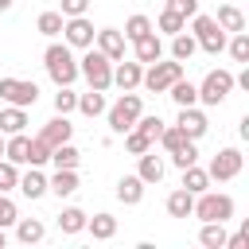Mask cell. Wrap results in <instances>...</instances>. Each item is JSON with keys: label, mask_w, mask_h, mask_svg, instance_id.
<instances>
[{"label": "cell", "mask_w": 249, "mask_h": 249, "mask_svg": "<svg viewBox=\"0 0 249 249\" xmlns=\"http://www.w3.org/2000/svg\"><path fill=\"white\" fill-rule=\"evenodd\" d=\"M43 66H47L54 86H74V78H78V58H74V51L66 43H51L43 51Z\"/></svg>", "instance_id": "obj_1"}, {"label": "cell", "mask_w": 249, "mask_h": 249, "mask_svg": "<svg viewBox=\"0 0 249 249\" xmlns=\"http://www.w3.org/2000/svg\"><path fill=\"white\" fill-rule=\"evenodd\" d=\"M144 113V101H140V93L136 89H124L109 109H105V117H109V128L117 132V136H124L132 124H136V117Z\"/></svg>", "instance_id": "obj_2"}, {"label": "cell", "mask_w": 249, "mask_h": 249, "mask_svg": "<svg viewBox=\"0 0 249 249\" xmlns=\"http://www.w3.org/2000/svg\"><path fill=\"white\" fill-rule=\"evenodd\" d=\"M191 218H198V222H230L233 218V198L230 195H218V191H202V195H195V210H191Z\"/></svg>", "instance_id": "obj_3"}, {"label": "cell", "mask_w": 249, "mask_h": 249, "mask_svg": "<svg viewBox=\"0 0 249 249\" xmlns=\"http://www.w3.org/2000/svg\"><path fill=\"white\" fill-rule=\"evenodd\" d=\"M78 74H82L93 89H109V86H113V62H109L101 51H93V47H86V54L78 58Z\"/></svg>", "instance_id": "obj_4"}, {"label": "cell", "mask_w": 249, "mask_h": 249, "mask_svg": "<svg viewBox=\"0 0 249 249\" xmlns=\"http://www.w3.org/2000/svg\"><path fill=\"white\" fill-rule=\"evenodd\" d=\"M191 27H195V43H198L206 54H214V58H218V54L226 51V31L214 23V16L195 12V16H191Z\"/></svg>", "instance_id": "obj_5"}, {"label": "cell", "mask_w": 249, "mask_h": 249, "mask_svg": "<svg viewBox=\"0 0 249 249\" xmlns=\"http://www.w3.org/2000/svg\"><path fill=\"white\" fill-rule=\"evenodd\" d=\"M175 78H183V62H163V58H156V62H148L144 66V74H140V86L144 89H152V93H167V86L175 82Z\"/></svg>", "instance_id": "obj_6"}, {"label": "cell", "mask_w": 249, "mask_h": 249, "mask_svg": "<svg viewBox=\"0 0 249 249\" xmlns=\"http://www.w3.org/2000/svg\"><path fill=\"white\" fill-rule=\"evenodd\" d=\"M230 89H233V74L230 70H210L198 86V101L202 105H222L230 97Z\"/></svg>", "instance_id": "obj_7"}, {"label": "cell", "mask_w": 249, "mask_h": 249, "mask_svg": "<svg viewBox=\"0 0 249 249\" xmlns=\"http://www.w3.org/2000/svg\"><path fill=\"white\" fill-rule=\"evenodd\" d=\"M241 163H245V156H241L237 148H222V152L210 160L206 175H210V183H230V179L241 175Z\"/></svg>", "instance_id": "obj_8"}, {"label": "cell", "mask_w": 249, "mask_h": 249, "mask_svg": "<svg viewBox=\"0 0 249 249\" xmlns=\"http://www.w3.org/2000/svg\"><path fill=\"white\" fill-rule=\"evenodd\" d=\"M0 101L19 105V109H31L39 101V86L35 82H23V78H0Z\"/></svg>", "instance_id": "obj_9"}, {"label": "cell", "mask_w": 249, "mask_h": 249, "mask_svg": "<svg viewBox=\"0 0 249 249\" xmlns=\"http://www.w3.org/2000/svg\"><path fill=\"white\" fill-rule=\"evenodd\" d=\"M93 23L86 19V16H66L62 19V43L66 47H78V51H86V47H93Z\"/></svg>", "instance_id": "obj_10"}, {"label": "cell", "mask_w": 249, "mask_h": 249, "mask_svg": "<svg viewBox=\"0 0 249 249\" xmlns=\"http://www.w3.org/2000/svg\"><path fill=\"white\" fill-rule=\"evenodd\" d=\"M93 39H97V51H101L109 62H121V58H124V47H128V39H124L117 27H101Z\"/></svg>", "instance_id": "obj_11"}, {"label": "cell", "mask_w": 249, "mask_h": 249, "mask_svg": "<svg viewBox=\"0 0 249 249\" xmlns=\"http://www.w3.org/2000/svg\"><path fill=\"white\" fill-rule=\"evenodd\" d=\"M175 124H179V128H183L191 140H202V136H206V128H210V121H206V113H202L198 105H183Z\"/></svg>", "instance_id": "obj_12"}, {"label": "cell", "mask_w": 249, "mask_h": 249, "mask_svg": "<svg viewBox=\"0 0 249 249\" xmlns=\"http://www.w3.org/2000/svg\"><path fill=\"white\" fill-rule=\"evenodd\" d=\"M140 74H144V66H140L136 58H132V62L121 58V62L113 66V86H117L121 93H124V89H136V86H140Z\"/></svg>", "instance_id": "obj_13"}, {"label": "cell", "mask_w": 249, "mask_h": 249, "mask_svg": "<svg viewBox=\"0 0 249 249\" xmlns=\"http://www.w3.org/2000/svg\"><path fill=\"white\" fill-rule=\"evenodd\" d=\"M47 191L58 198H70L78 191V167H54V175L47 179Z\"/></svg>", "instance_id": "obj_14"}, {"label": "cell", "mask_w": 249, "mask_h": 249, "mask_svg": "<svg viewBox=\"0 0 249 249\" xmlns=\"http://www.w3.org/2000/svg\"><path fill=\"white\" fill-rule=\"evenodd\" d=\"M132 47H136V62H140V66H148V62H156V58H163V43H160V35H156V27H152L148 35H140V39H132Z\"/></svg>", "instance_id": "obj_15"}, {"label": "cell", "mask_w": 249, "mask_h": 249, "mask_svg": "<svg viewBox=\"0 0 249 249\" xmlns=\"http://www.w3.org/2000/svg\"><path fill=\"white\" fill-rule=\"evenodd\" d=\"M70 136H74V124H70V121H66L62 113H58V117H51V121H47V124L39 128V140H47L51 148H54V144H66Z\"/></svg>", "instance_id": "obj_16"}, {"label": "cell", "mask_w": 249, "mask_h": 249, "mask_svg": "<svg viewBox=\"0 0 249 249\" xmlns=\"http://www.w3.org/2000/svg\"><path fill=\"white\" fill-rule=\"evenodd\" d=\"M16 191H19L23 198H31V202H35V198H43V195H47V175H43L39 167H31V171H23V175H19Z\"/></svg>", "instance_id": "obj_17"}, {"label": "cell", "mask_w": 249, "mask_h": 249, "mask_svg": "<svg viewBox=\"0 0 249 249\" xmlns=\"http://www.w3.org/2000/svg\"><path fill=\"white\" fill-rule=\"evenodd\" d=\"M27 152H31V136H27V132H12V136L4 140V160H12L16 167L27 163Z\"/></svg>", "instance_id": "obj_18"}, {"label": "cell", "mask_w": 249, "mask_h": 249, "mask_svg": "<svg viewBox=\"0 0 249 249\" xmlns=\"http://www.w3.org/2000/svg\"><path fill=\"white\" fill-rule=\"evenodd\" d=\"M136 160H140V167H136V175H140V179H144L148 187L163 179V171H167V167H163V160H160V156H156L152 148H148V152H140Z\"/></svg>", "instance_id": "obj_19"}, {"label": "cell", "mask_w": 249, "mask_h": 249, "mask_svg": "<svg viewBox=\"0 0 249 249\" xmlns=\"http://www.w3.org/2000/svg\"><path fill=\"white\" fill-rule=\"evenodd\" d=\"M74 109H78L82 117H101V113L109 109V105H105V89H93V86H89L86 93H78V105H74Z\"/></svg>", "instance_id": "obj_20"}, {"label": "cell", "mask_w": 249, "mask_h": 249, "mask_svg": "<svg viewBox=\"0 0 249 249\" xmlns=\"http://www.w3.org/2000/svg\"><path fill=\"white\" fill-rule=\"evenodd\" d=\"M144 179L140 175H124L121 183H117V198L124 202V206H140V198H144Z\"/></svg>", "instance_id": "obj_21"}, {"label": "cell", "mask_w": 249, "mask_h": 249, "mask_svg": "<svg viewBox=\"0 0 249 249\" xmlns=\"http://www.w3.org/2000/svg\"><path fill=\"white\" fill-rule=\"evenodd\" d=\"M214 23H218L226 35L245 31V16H241V8H233V4H222V8H218V16H214Z\"/></svg>", "instance_id": "obj_22"}, {"label": "cell", "mask_w": 249, "mask_h": 249, "mask_svg": "<svg viewBox=\"0 0 249 249\" xmlns=\"http://www.w3.org/2000/svg\"><path fill=\"white\" fill-rule=\"evenodd\" d=\"M167 97L183 109V105H198V86H191L187 78H175L171 86H167Z\"/></svg>", "instance_id": "obj_23"}, {"label": "cell", "mask_w": 249, "mask_h": 249, "mask_svg": "<svg viewBox=\"0 0 249 249\" xmlns=\"http://www.w3.org/2000/svg\"><path fill=\"white\" fill-rule=\"evenodd\" d=\"M86 230H89L93 241H109L117 233V218L113 214H93V218H86Z\"/></svg>", "instance_id": "obj_24"}, {"label": "cell", "mask_w": 249, "mask_h": 249, "mask_svg": "<svg viewBox=\"0 0 249 249\" xmlns=\"http://www.w3.org/2000/svg\"><path fill=\"white\" fill-rule=\"evenodd\" d=\"M16 237H19L23 245H35V241L47 237V226H43L39 218H16Z\"/></svg>", "instance_id": "obj_25"}, {"label": "cell", "mask_w": 249, "mask_h": 249, "mask_svg": "<svg viewBox=\"0 0 249 249\" xmlns=\"http://www.w3.org/2000/svg\"><path fill=\"white\" fill-rule=\"evenodd\" d=\"M226 222H202V230H198V245H206V249H226Z\"/></svg>", "instance_id": "obj_26"}, {"label": "cell", "mask_w": 249, "mask_h": 249, "mask_svg": "<svg viewBox=\"0 0 249 249\" xmlns=\"http://www.w3.org/2000/svg\"><path fill=\"white\" fill-rule=\"evenodd\" d=\"M27 128V109H19V105H8V109H0V132L4 136H12V132H23Z\"/></svg>", "instance_id": "obj_27"}, {"label": "cell", "mask_w": 249, "mask_h": 249, "mask_svg": "<svg viewBox=\"0 0 249 249\" xmlns=\"http://www.w3.org/2000/svg\"><path fill=\"white\" fill-rule=\"evenodd\" d=\"M191 210H195V195H191V191L179 187V191L167 195V214H171V218H191Z\"/></svg>", "instance_id": "obj_28"}, {"label": "cell", "mask_w": 249, "mask_h": 249, "mask_svg": "<svg viewBox=\"0 0 249 249\" xmlns=\"http://www.w3.org/2000/svg\"><path fill=\"white\" fill-rule=\"evenodd\" d=\"M206 187H210V175H206V167H198V163L183 167V191H191V195H202Z\"/></svg>", "instance_id": "obj_29"}, {"label": "cell", "mask_w": 249, "mask_h": 249, "mask_svg": "<svg viewBox=\"0 0 249 249\" xmlns=\"http://www.w3.org/2000/svg\"><path fill=\"white\" fill-rule=\"evenodd\" d=\"M195 51H198L195 35H187V31L171 35V58H175V62H191V54H195Z\"/></svg>", "instance_id": "obj_30"}, {"label": "cell", "mask_w": 249, "mask_h": 249, "mask_svg": "<svg viewBox=\"0 0 249 249\" xmlns=\"http://www.w3.org/2000/svg\"><path fill=\"white\" fill-rule=\"evenodd\" d=\"M86 218H89L86 210H78V206H66V210L58 214V230H62V233H82V230H86Z\"/></svg>", "instance_id": "obj_31"}, {"label": "cell", "mask_w": 249, "mask_h": 249, "mask_svg": "<svg viewBox=\"0 0 249 249\" xmlns=\"http://www.w3.org/2000/svg\"><path fill=\"white\" fill-rule=\"evenodd\" d=\"M78 160H82V152H78L70 140L51 148V163H54V167H78Z\"/></svg>", "instance_id": "obj_32"}, {"label": "cell", "mask_w": 249, "mask_h": 249, "mask_svg": "<svg viewBox=\"0 0 249 249\" xmlns=\"http://www.w3.org/2000/svg\"><path fill=\"white\" fill-rule=\"evenodd\" d=\"M62 12H43L39 19H35V27H39V35H47V39H54V35H62Z\"/></svg>", "instance_id": "obj_33"}, {"label": "cell", "mask_w": 249, "mask_h": 249, "mask_svg": "<svg viewBox=\"0 0 249 249\" xmlns=\"http://www.w3.org/2000/svg\"><path fill=\"white\" fill-rule=\"evenodd\" d=\"M156 140H160V144H163L167 152H179V148H183V144H187L191 136H187V132H183L179 124H163V132H160Z\"/></svg>", "instance_id": "obj_34"}, {"label": "cell", "mask_w": 249, "mask_h": 249, "mask_svg": "<svg viewBox=\"0 0 249 249\" xmlns=\"http://www.w3.org/2000/svg\"><path fill=\"white\" fill-rule=\"evenodd\" d=\"M156 27H160V31H163V35H179V31H187V19H183V16H175V12H167V8H163V12H160V19H156Z\"/></svg>", "instance_id": "obj_35"}, {"label": "cell", "mask_w": 249, "mask_h": 249, "mask_svg": "<svg viewBox=\"0 0 249 249\" xmlns=\"http://www.w3.org/2000/svg\"><path fill=\"white\" fill-rule=\"evenodd\" d=\"M148 31H152V19H148V16H128V19H124V31H121V35H124V39L132 43V39H140V35H148Z\"/></svg>", "instance_id": "obj_36"}, {"label": "cell", "mask_w": 249, "mask_h": 249, "mask_svg": "<svg viewBox=\"0 0 249 249\" xmlns=\"http://www.w3.org/2000/svg\"><path fill=\"white\" fill-rule=\"evenodd\" d=\"M233 62H249V31H233V39H226Z\"/></svg>", "instance_id": "obj_37"}, {"label": "cell", "mask_w": 249, "mask_h": 249, "mask_svg": "<svg viewBox=\"0 0 249 249\" xmlns=\"http://www.w3.org/2000/svg\"><path fill=\"white\" fill-rule=\"evenodd\" d=\"M152 144H156V140H148L140 128H128V132H124V148H128V156H140V152H148Z\"/></svg>", "instance_id": "obj_38"}, {"label": "cell", "mask_w": 249, "mask_h": 249, "mask_svg": "<svg viewBox=\"0 0 249 249\" xmlns=\"http://www.w3.org/2000/svg\"><path fill=\"white\" fill-rule=\"evenodd\" d=\"M51 160V144L47 140H39V136H31V152H27V167H43Z\"/></svg>", "instance_id": "obj_39"}, {"label": "cell", "mask_w": 249, "mask_h": 249, "mask_svg": "<svg viewBox=\"0 0 249 249\" xmlns=\"http://www.w3.org/2000/svg\"><path fill=\"white\" fill-rule=\"evenodd\" d=\"M74 105H78V93L70 89V86H58V93H54V113H74Z\"/></svg>", "instance_id": "obj_40"}, {"label": "cell", "mask_w": 249, "mask_h": 249, "mask_svg": "<svg viewBox=\"0 0 249 249\" xmlns=\"http://www.w3.org/2000/svg\"><path fill=\"white\" fill-rule=\"evenodd\" d=\"M171 163L183 171V167H191V163H198V148H195V140H187L179 152H171Z\"/></svg>", "instance_id": "obj_41"}, {"label": "cell", "mask_w": 249, "mask_h": 249, "mask_svg": "<svg viewBox=\"0 0 249 249\" xmlns=\"http://www.w3.org/2000/svg\"><path fill=\"white\" fill-rule=\"evenodd\" d=\"M16 183H19V167L12 160H0V191L8 195V191H16Z\"/></svg>", "instance_id": "obj_42"}, {"label": "cell", "mask_w": 249, "mask_h": 249, "mask_svg": "<svg viewBox=\"0 0 249 249\" xmlns=\"http://www.w3.org/2000/svg\"><path fill=\"white\" fill-rule=\"evenodd\" d=\"M132 128H140V132H144V136H148V140H156V136H160V132H163V121H160V117H144V113H140V117H136V124H132Z\"/></svg>", "instance_id": "obj_43"}, {"label": "cell", "mask_w": 249, "mask_h": 249, "mask_svg": "<svg viewBox=\"0 0 249 249\" xmlns=\"http://www.w3.org/2000/svg\"><path fill=\"white\" fill-rule=\"evenodd\" d=\"M16 218H19V210H16V202L0 191V230H8V226H16Z\"/></svg>", "instance_id": "obj_44"}, {"label": "cell", "mask_w": 249, "mask_h": 249, "mask_svg": "<svg viewBox=\"0 0 249 249\" xmlns=\"http://www.w3.org/2000/svg\"><path fill=\"white\" fill-rule=\"evenodd\" d=\"M167 12H175V16L191 19V16L198 12V0H167Z\"/></svg>", "instance_id": "obj_45"}, {"label": "cell", "mask_w": 249, "mask_h": 249, "mask_svg": "<svg viewBox=\"0 0 249 249\" xmlns=\"http://www.w3.org/2000/svg\"><path fill=\"white\" fill-rule=\"evenodd\" d=\"M58 12H62V16H86V12H89V0H62Z\"/></svg>", "instance_id": "obj_46"}, {"label": "cell", "mask_w": 249, "mask_h": 249, "mask_svg": "<svg viewBox=\"0 0 249 249\" xmlns=\"http://www.w3.org/2000/svg\"><path fill=\"white\" fill-rule=\"evenodd\" d=\"M12 4H16V0H0V12H8V8H12Z\"/></svg>", "instance_id": "obj_47"}, {"label": "cell", "mask_w": 249, "mask_h": 249, "mask_svg": "<svg viewBox=\"0 0 249 249\" xmlns=\"http://www.w3.org/2000/svg\"><path fill=\"white\" fill-rule=\"evenodd\" d=\"M0 156H4V132H0Z\"/></svg>", "instance_id": "obj_48"}, {"label": "cell", "mask_w": 249, "mask_h": 249, "mask_svg": "<svg viewBox=\"0 0 249 249\" xmlns=\"http://www.w3.org/2000/svg\"><path fill=\"white\" fill-rule=\"evenodd\" d=\"M4 241H8V237H4V230H0V249H4Z\"/></svg>", "instance_id": "obj_49"}]
</instances>
